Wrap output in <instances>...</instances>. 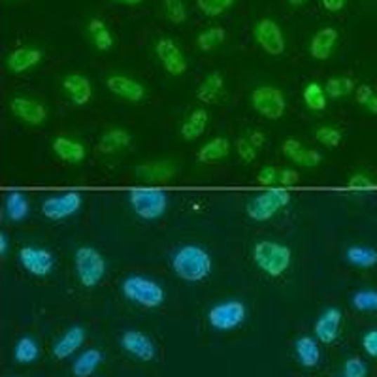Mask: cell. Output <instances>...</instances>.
Wrapping results in <instances>:
<instances>
[{"mask_svg":"<svg viewBox=\"0 0 377 377\" xmlns=\"http://www.w3.org/2000/svg\"><path fill=\"white\" fill-rule=\"evenodd\" d=\"M172 268L183 282L197 283L210 276L211 258L206 249L198 246H183L172 258Z\"/></svg>","mask_w":377,"mask_h":377,"instance_id":"6da1fadb","label":"cell"},{"mask_svg":"<svg viewBox=\"0 0 377 377\" xmlns=\"http://www.w3.org/2000/svg\"><path fill=\"white\" fill-rule=\"evenodd\" d=\"M253 258L264 274L272 277L282 276L291 266V249L277 242H258L253 249Z\"/></svg>","mask_w":377,"mask_h":377,"instance_id":"7a4b0ae2","label":"cell"},{"mask_svg":"<svg viewBox=\"0 0 377 377\" xmlns=\"http://www.w3.org/2000/svg\"><path fill=\"white\" fill-rule=\"evenodd\" d=\"M76 274L84 287H95L106 274V260L95 247L81 246L74 255Z\"/></svg>","mask_w":377,"mask_h":377,"instance_id":"3957f363","label":"cell"},{"mask_svg":"<svg viewBox=\"0 0 377 377\" xmlns=\"http://www.w3.org/2000/svg\"><path fill=\"white\" fill-rule=\"evenodd\" d=\"M128 202L136 216L153 221V219L164 216L168 197L161 189H132L128 192Z\"/></svg>","mask_w":377,"mask_h":377,"instance_id":"277c9868","label":"cell"},{"mask_svg":"<svg viewBox=\"0 0 377 377\" xmlns=\"http://www.w3.org/2000/svg\"><path fill=\"white\" fill-rule=\"evenodd\" d=\"M289 191L285 187H276L268 191L260 192L255 198H251L246 206L247 216L255 221H268L276 216L277 211L283 210L289 204Z\"/></svg>","mask_w":377,"mask_h":377,"instance_id":"5b68a950","label":"cell"},{"mask_svg":"<svg viewBox=\"0 0 377 377\" xmlns=\"http://www.w3.org/2000/svg\"><path fill=\"white\" fill-rule=\"evenodd\" d=\"M126 298L145 307H157L164 302V291L157 282L142 276H128L121 285Z\"/></svg>","mask_w":377,"mask_h":377,"instance_id":"8992f818","label":"cell"},{"mask_svg":"<svg viewBox=\"0 0 377 377\" xmlns=\"http://www.w3.org/2000/svg\"><path fill=\"white\" fill-rule=\"evenodd\" d=\"M251 106L253 110L260 114L266 119H279L285 114L287 102H285V95L276 87L270 85H263L253 91L251 95Z\"/></svg>","mask_w":377,"mask_h":377,"instance_id":"52a82bcc","label":"cell"},{"mask_svg":"<svg viewBox=\"0 0 377 377\" xmlns=\"http://www.w3.org/2000/svg\"><path fill=\"white\" fill-rule=\"evenodd\" d=\"M210 324L216 330H234L246 319V305L238 300H228L213 305L208 313Z\"/></svg>","mask_w":377,"mask_h":377,"instance_id":"ba28073f","label":"cell"},{"mask_svg":"<svg viewBox=\"0 0 377 377\" xmlns=\"http://www.w3.org/2000/svg\"><path fill=\"white\" fill-rule=\"evenodd\" d=\"M255 42L268 55H282L285 51V38L274 19H260L253 29Z\"/></svg>","mask_w":377,"mask_h":377,"instance_id":"9c48e42d","label":"cell"},{"mask_svg":"<svg viewBox=\"0 0 377 377\" xmlns=\"http://www.w3.org/2000/svg\"><path fill=\"white\" fill-rule=\"evenodd\" d=\"M81 208V194L79 192H65L59 197H49L44 200L42 213L51 221H60L74 216Z\"/></svg>","mask_w":377,"mask_h":377,"instance_id":"30bf717a","label":"cell"},{"mask_svg":"<svg viewBox=\"0 0 377 377\" xmlns=\"http://www.w3.org/2000/svg\"><path fill=\"white\" fill-rule=\"evenodd\" d=\"M19 263L23 266L29 274L38 277L49 276L51 270L55 266V258L53 255L42 247H32V246H25L21 251H19Z\"/></svg>","mask_w":377,"mask_h":377,"instance_id":"8fae6325","label":"cell"},{"mask_svg":"<svg viewBox=\"0 0 377 377\" xmlns=\"http://www.w3.org/2000/svg\"><path fill=\"white\" fill-rule=\"evenodd\" d=\"M155 53L159 60L164 66L170 76H181L187 70V59L185 55L181 53L180 46L170 40V38H161L155 46Z\"/></svg>","mask_w":377,"mask_h":377,"instance_id":"7c38bea8","label":"cell"},{"mask_svg":"<svg viewBox=\"0 0 377 377\" xmlns=\"http://www.w3.org/2000/svg\"><path fill=\"white\" fill-rule=\"evenodd\" d=\"M10 110L18 119H21L23 123H29V125H42L46 117H48V110H46L42 102L34 100V98H27V96L12 98Z\"/></svg>","mask_w":377,"mask_h":377,"instance_id":"4fadbf2b","label":"cell"},{"mask_svg":"<svg viewBox=\"0 0 377 377\" xmlns=\"http://www.w3.org/2000/svg\"><path fill=\"white\" fill-rule=\"evenodd\" d=\"M106 85H108V89L112 91L115 96H119V98H125V100L128 102L144 100V85L138 84L136 79L115 74V76H110V78L106 79Z\"/></svg>","mask_w":377,"mask_h":377,"instance_id":"5bb4252c","label":"cell"},{"mask_svg":"<svg viewBox=\"0 0 377 377\" xmlns=\"http://www.w3.org/2000/svg\"><path fill=\"white\" fill-rule=\"evenodd\" d=\"M121 345L140 360L155 359V345H153V341L145 334L138 332V330H128V332L121 336Z\"/></svg>","mask_w":377,"mask_h":377,"instance_id":"9a60e30c","label":"cell"},{"mask_svg":"<svg viewBox=\"0 0 377 377\" xmlns=\"http://www.w3.org/2000/svg\"><path fill=\"white\" fill-rule=\"evenodd\" d=\"M136 176L140 180L147 181V183H162V181L172 180L176 176V164L170 161H157V162H145L136 166Z\"/></svg>","mask_w":377,"mask_h":377,"instance_id":"2e32d148","label":"cell"},{"mask_svg":"<svg viewBox=\"0 0 377 377\" xmlns=\"http://www.w3.org/2000/svg\"><path fill=\"white\" fill-rule=\"evenodd\" d=\"M51 147H53L55 155L68 164H79V162H84L85 155H87L85 145L78 140L68 138V136H57Z\"/></svg>","mask_w":377,"mask_h":377,"instance_id":"e0dca14e","label":"cell"},{"mask_svg":"<svg viewBox=\"0 0 377 377\" xmlns=\"http://www.w3.org/2000/svg\"><path fill=\"white\" fill-rule=\"evenodd\" d=\"M42 60V51L37 48H19L8 55L6 66L12 74L29 72Z\"/></svg>","mask_w":377,"mask_h":377,"instance_id":"ac0fdd59","label":"cell"},{"mask_svg":"<svg viewBox=\"0 0 377 377\" xmlns=\"http://www.w3.org/2000/svg\"><path fill=\"white\" fill-rule=\"evenodd\" d=\"M283 155L291 159L293 162H296L298 166H305V168H313L321 164V153L315 150H307V147H302L298 140L289 138L285 140L283 144Z\"/></svg>","mask_w":377,"mask_h":377,"instance_id":"d6986e66","label":"cell"},{"mask_svg":"<svg viewBox=\"0 0 377 377\" xmlns=\"http://www.w3.org/2000/svg\"><path fill=\"white\" fill-rule=\"evenodd\" d=\"M341 312L338 307H329L315 323V336L323 343H332L340 334Z\"/></svg>","mask_w":377,"mask_h":377,"instance_id":"ffe728a7","label":"cell"},{"mask_svg":"<svg viewBox=\"0 0 377 377\" xmlns=\"http://www.w3.org/2000/svg\"><path fill=\"white\" fill-rule=\"evenodd\" d=\"M62 87H65V91L70 96V100L76 106H85L91 100V96H93L91 81L85 76H81V74H68L62 79Z\"/></svg>","mask_w":377,"mask_h":377,"instance_id":"44dd1931","label":"cell"},{"mask_svg":"<svg viewBox=\"0 0 377 377\" xmlns=\"http://www.w3.org/2000/svg\"><path fill=\"white\" fill-rule=\"evenodd\" d=\"M336 42H338V30L330 29V27L321 29L310 42V53L313 59L326 60L334 51Z\"/></svg>","mask_w":377,"mask_h":377,"instance_id":"7402d4cb","label":"cell"},{"mask_svg":"<svg viewBox=\"0 0 377 377\" xmlns=\"http://www.w3.org/2000/svg\"><path fill=\"white\" fill-rule=\"evenodd\" d=\"M85 341V330L81 326H72L60 336L57 343L53 345V355L57 359H66L72 353H76Z\"/></svg>","mask_w":377,"mask_h":377,"instance_id":"603a6c76","label":"cell"},{"mask_svg":"<svg viewBox=\"0 0 377 377\" xmlns=\"http://www.w3.org/2000/svg\"><path fill=\"white\" fill-rule=\"evenodd\" d=\"M223 91H225V79L219 72H211L206 76L200 87L197 91L198 100L204 104H216L221 98Z\"/></svg>","mask_w":377,"mask_h":377,"instance_id":"cb8c5ba5","label":"cell"},{"mask_svg":"<svg viewBox=\"0 0 377 377\" xmlns=\"http://www.w3.org/2000/svg\"><path fill=\"white\" fill-rule=\"evenodd\" d=\"M230 153V142L227 138H213L210 140L208 144H204L200 150H198V161L204 162V164H211V162L223 161L225 157Z\"/></svg>","mask_w":377,"mask_h":377,"instance_id":"d4e9b609","label":"cell"},{"mask_svg":"<svg viewBox=\"0 0 377 377\" xmlns=\"http://www.w3.org/2000/svg\"><path fill=\"white\" fill-rule=\"evenodd\" d=\"M128 145H131V134L125 128H112V131L104 132L98 140V150L106 155L125 150Z\"/></svg>","mask_w":377,"mask_h":377,"instance_id":"484cf974","label":"cell"},{"mask_svg":"<svg viewBox=\"0 0 377 377\" xmlns=\"http://www.w3.org/2000/svg\"><path fill=\"white\" fill-rule=\"evenodd\" d=\"M294 351L298 355L300 364L305 366V368H313V366L319 364V359H321V353H319L317 341L310 338V336H302L294 343Z\"/></svg>","mask_w":377,"mask_h":377,"instance_id":"4316f807","label":"cell"},{"mask_svg":"<svg viewBox=\"0 0 377 377\" xmlns=\"http://www.w3.org/2000/svg\"><path fill=\"white\" fill-rule=\"evenodd\" d=\"M208 112L206 110H194L185 121H183V125H181V136L185 140H197L198 136H202L204 131H206V126H208Z\"/></svg>","mask_w":377,"mask_h":377,"instance_id":"83f0119b","label":"cell"},{"mask_svg":"<svg viewBox=\"0 0 377 377\" xmlns=\"http://www.w3.org/2000/svg\"><path fill=\"white\" fill-rule=\"evenodd\" d=\"M102 362V353L98 349H87L81 353L74 362V376L76 377H89L93 371L98 368Z\"/></svg>","mask_w":377,"mask_h":377,"instance_id":"f1b7e54d","label":"cell"},{"mask_svg":"<svg viewBox=\"0 0 377 377\" xmlns=\"http://www.w3.org/2000/svg\"><path fill=\"white\" fill-rule=\"evenodd\" d=\"M6 216L12 219V221H23L25 217L29 216V202H27V197L23 192L12 191L6 197Z\"/></svg>","mask_w":377,"mask_h":377,"instance_id":"f546056e","label":"cell"},{"mask_svg":"<svg viewBox=\"0 0 377 377\" xmlns=\"http://www.w3.org/2000/svg\"><path fill=\"white\" fill-rule=\"evenodd\" d=\"M89 34L98 51H106V49L114 46V37H112V32H110V29L106 27V23L100 21V19H91Z\"/></svg>","mask_w":377,"mask_h":377,"instance_id":"4dcf8cb0","label":"cell"},{"mask_svg":"<svg viewBox=\"0 0 377 377\" xmlns=\"http://www.w3.org/2000/svg\"><path fill=\"white\" fill-rule=\"evenodd\" d=\"M345 257L351 264L359 268H371L377 264V251L373 247L366 246H351L345 253Z\"/></svg>","mask_w":377,"mask_h":377,"instance_id":"1f68e13d","label":"cell"},{"mask_svg":"<svg viewBox=\"0 0 377 377\" xmlns=\"http://www.w3.org/2000/svg\"><path fill=\"white\" fill-rule=\"evenodd\" d=\"M304 102L305 106L313 112H321V110L326 108V100H329V96L324 93V87L317 81H310V84L304 87Z\"/></svg>","mask_w":377,"mask_h":377,"instance_id":"d6a6232c","label":"cell"},{"mask_svg":"<svg viewBox=\"0 0 377 377\" xmlns=\"http://www.w3.org/2000/svg\"><path fill=\"white\" fill-rule=\"evenodd\" d=\"M353 89L355 81L351 78H345V76H336L324 84V93L329 98H343V96L351 95Z\"/></svg>","mask_w":377,"mask_h":377,"instance_id":"836d02e7","label":"cell"},{"mask_svg":"<svg viewBox=\"0 0 377 377\" xmlns=\"http://www.w3.org/2000/svg\"><path fill=\"white\" fill-rule=\"evenodd\" d=\"M38 343L32 338H29V336H25V338H21V340L18 341V345H15V351H13V355H15V360L18 362H21V364H29V362H34V360L38 359Z\"/></svg>","mask_w":377,"mask_h":377,"instance_id":"e575fe53","label":"cell"},{"mask_svg":"<svg viewBox=\"0 0 377 377\" xmlns=\"http://www.w3.org/2000/svg\"><path fill=\"white\" fill-rule=\"evenodd\" d=\"M223 42H225V30L221 27H210V29L202 30L197 38V46L202 51H211Z\"/></svg>","mask_w":377,"mask_h":377,"instance_id":"d590c367","label":"cell"},{"mask_svg":"<svg viewBox=\"0 0 377 377\" xmlns=\"http://www.w3.org/2000/svg\"><path fill=\"white\" fill-rule=\"evenodd\" d=\"M359 312H377V291L376 289H360L351 298Z\"/></svg>","mask_w":377,"mask_h":377,"instance_id":"8d00e7d4","label":"cell"},{"mask_svg":"<svg viewBox=\"0 0 377 377\" xmlns=\"http://www.w3.org/2000/svg\"><path fill=\"white\" fill-rule=\"evenodd\" d=\"M236 0H197L200 12L206 13L208 18H216V15H221L232 8V4Z\"/></svg>","mask_w":377,"mask_h":377,"instance_id":"74e56055","label":"cell"},{"mask_svg":"<svg viewBox=\"0 0 377 377\" xmlns=\"http://www.w3.org/2000/svg\"><path fill=\"white\" fill-rule=\"evenodd\" d=\"M315 138L321 142L326 147H336V145L341 144V138H343V134H341L340 128H336V126H319L317 131H315Z\"/></svg>","mask_w":377,"mask_h":377,"instance_id":"f35d334b","label":"cell"},{"mask_svg":"<svg viewBox=\"0 0 377 377\" xmlns=\"http://www.w3.org/2000/svg\"><path fill=\"white\" fill-rule=\"evenodd\" d=\"M357 102L370 114L377 115V93L371 89L370 85H360L357 89Z\"/></svg>","mask_w":377,"mask_h":377,"instance_id":"ab89813d","label":"cell"},{"mask_svg":"<svg viewBox=\"0 0 377 377\" xmlns=\"http://www.w3.org/2000/svg\"><path fill=\"white\" fill-rule=\"evenodd\" d=\"M164 10H166V18L176 25L185 23L187 19V8L183 0H164Z\"/></svg>","mask_w":377,"mask_h":377,"instance_id":"60d3db41","label":"cell"},{"mask_svg":"<svg viewBox=\"0 0 377 377\" xmlns=\"http://www.w3.org/2000/svg\"><path fill=\"white\" fill-rule=\"evenodd\" d=\"M236 151H238L239 159H242L244 162H253L255 159H257V153H258L257 147H255V145L246 138V136L238 138V142H236Z\"/></svg>","mask_w":377,"mask_h":377,"instance_id":"b9f144b4","label":"cell"},{"mask_svg":"<svg viewBox=\"0 0 377 377\" xmlns=\"http://www.w3.org/2000/svg\"><path fill=\"white\" fill-rule=\"evenodd\" d=\"M348 187L351 191H373L376 189V183L364 174H355L351 180L348 181Z\"/></svg>","mask_w":377,"mask_h":377,"instance_id":"7bdbcfd3","label":"cell"},{"mask_svg":"<svg viewBox=\"0 0 377 377\" xmlns=\"http://www.w3.org/2000/svg\"><path fill=\"white\" fill-rule=\"evenodd\" d=\"M368 368L360 359H349L345 362V373L341 377H366Z\"/></svg>","mask_w":377,"mask_h":377,"instance_id":"ee69618b","label":"cell"},{"mask_svg":"<svg viewBox=\"0 0 377 377\" xmlns=\"http://www.w3.org/2000/svg\"><path fill=\"white\" fill-rule=\"evenodd\" d=\"M258 183L264 187H272L279 180V170H276L274 166H264L260 168V172H258Z\"/></svg>","mask_w":377,"mask_h":377,"instance_id":"f6af8a7d","label":"cell"},{"mask_svg":"<svg viewBox=\"0 0 377 377\" xmlns=\"http://www.w3.org/2000/svg\"><path fill=\"white\" fill-rule=\"evenodd\" d=\"M362 348L370 357H377V330H370L362 338Z\"/></svg>","mask_w":377,"mask_h":377,"instance_id":"bcb514c9","label":"cell"},{"mask_svg":"<svg viewBox=\"0 0 377 377\" xmlns=\"http://www.w3.org/2000/svg\"><path fill=\"white\" fill-rule=\"evenodd\" d=\"M279 183L282 187H293L298 183V172L296 170H291V168H283L282 172H279Z\"/></svg>","mask_w":377,"mask_h":377,"instance_id":"7dc6e473","label":"cell"},{"mask_svg":"<svg viewBox=\"0 0 377 377\" xmlns=\"http://www.w3.org/2000/svg\"><path fill=\"white\" fill-rule=\"evenodd\" d=\"M246 138L249 140V142H251V144L255 145L257 150H260V147L264 145V142H266V136H264L260 131H249L246 134Z\"/></svg>","mask_w":377,"mask_h":377,"instance_id":"c3c4849f","label":"cell"},{"mask_svg":"<svg viewBox=\"0 0 377 377\" xmlns=\"http://www.w3.org/2000/svg\"><path fill=\"white\" fill-rule=\"evenodd\" d=\"M321 4H323L324 10L336 13L343 10V6H345V0H321Z\"/></svg>","mask_w":377,"mask_h":377,"instance_id":"681fc988","label":"cell"},{"mask_svg":"<svg viewBox=\"0 0 377 377\" xmlns=\"http://www.w3.org/2000/svg\"><path fill=\"white\" fill-rule=\"evenodd\" d=\"M8 247H10L8 236L4 232H0V255H6Z\"/></svg>","mask_w":377,"mask_h":377,"instance_id":"f907efd6","label":"cell"},{"mask_svg":"<svg viewBox=\"0 0 377 377\" xmlns=\"http://www.w3.org/2000/svg\"><path fill=\"white\" fill-rule=\"evenodd\" d=\"M117 4H126V6H134V4H140L142 0H114Z\"/></svg>","mask_w":377,"mask_h":377,"instance_id":"816d5d0a","label":"cell"},{"mask_svg":"<svg viewBox=\"0 0 377 377\" xmlns=\"http://www.w3.org/2000/svg\"><path fill=\"white\" fill-rule=\"evenodd\" d=\"M289 2H291V6L294 8H300L302 4H305V0H289Z\"/></svg>","mask_w":377,"mask_h":377,"instance_id":"f5cc1de1","label":"cell"}]
</instances>
